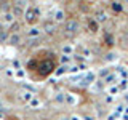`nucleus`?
<instances>
[{
  "mask_svg": "<svg viewBox=\"0 0 128 120\" xmlns=\"http://www.w3.org/2000/svg\"><path fill=\"white\" fill-rule=\"evenodd\" d=\"M27 69L37 70L40 77H48L50 74L54 72L56 61H53V59H50V58H45V59H42V62H37L35 59H32V61L27 62Z\"/></svg>",
  "mask_w": 128,
  "mask_h": 120,
  "instance_id": "nucleus-1",
  "label": "nucleus"
},
{
  "mask_svg": "<svg viewBox=\"0 0 128 120\" xmlns=\"http://www.w3.org/2000/svg\"><path fill=\"white\" fill-rule=\"evenodd\" d=\"M22 18H24V22H26L27 26H34V24H37L38 19H40L38 8L37 6H27L26 10H24Z\"/></svg>",
  "mask_w": 128,
  "mask_h": 120,
  "instance_id": "nucleus-2",
  "label": "nucleus"
},
{
  "mask_svg": "<svg viewBox=\"0 0 128 120\" xmlns=\"http://www.w3.org/2000/svg\"><path fill=\"white\" fill-rule=\"evenodd\" d=\"M64 30H66L67 35H75L80 32V22L77 19L70 18V19H66V22H64Z\"/></svg>",
  "mask_w": 128,
  "mask_h": 120,
  "instance_id": "nucleus-3",
  "label": "nucleus"
},
{
  "mask_svg": "<svg viewBox=\"0 0 128 120\" xmlns=\"http://www.w3.org/2000/svg\"><path fill=\"white\" fill-rule=\"evenodd\" d=\"M42 30L46 32V34H53V32L56 30L54 19H45V21H43V26H42Z\"/></svg>",
  "mask_w": 128,
  "mask_h": 120,
  "instance_id": "nucleus-4",
  "label": "nucleus"
},
{
  "mask_svg": "<svg viewBox=\"0 0 128 120\" xmlns=\"http://www.w3.org/2000/svg\"><path fill=\"white\" fill-rule=\"evenodd\" d=\"M102 40H104V45H106L107 48H112V46L115 45V35L110 34V32H104Z\"/></svg>",
  "mask_w": 128,
  "mask_h": 120,
  "instance_id": "nucleus-5",
  "label": "nucleus"
},
{
  "mask_svg": "<svg viewBox=\"0 0 128 120\" xmlns=\"http://www.w3.org/2000/svg\"><path fill=\"white\" fill-rule=\"evenodd\" d=\"M86 26H88V30H90L91 34H96V32L99 30V26H101V24H99L98 21H96L94 18H88V22H86Z\"/></svg>",
  "mask_w": 128,
  "mask_h": 120,
  "instance_id": "nucleus-6",
  "label": "nucleus"
},
{
  "mask_svg": "<svg viewBox=\"0 0 128 120\" xmlns=\"http://www.w3.org/2000/svg\"><path fill=\"white\" fill-rule=\"evenodd\" d=\"M93 18H94V19H96V21H98L99 24H102V22H107L109 16L106 14V11H104V10H98V11L94 13V16H93Z\"/></svg>",
  "mask_w": 128,
  "mask_h": 120,
  "instance_id": "nucleus-7",
  "label": "nucleus"
},
{
  "mask_svg": "<svg viewBox=\"0 0 128 120\" xmlns=\"http://www.w3.org/2000/svg\"><path fill=\"white\" fill-rule=\"evenodd\" d=\"M53 19H54V22H66V11L64 10H56Z\"/></svg>",
  "mask_w": 128,
  "mask_h": 120,
  "instance_id": "nucleus-8",
  "label": "nucleus"
},
{
  "mask_svg": "<svg viewBox=\"0 0 128 120\" xmlns=\"http://www.w3.org/2000/svg\"><path fill=\"white\" fill-rule=\"evenodd\" d=\"M110 10L114 11V13H122V11H123V5H122V2L112 0V2H110Z\"/></svg>",
  "mask_w": 128,
  "mask_h": 120,
  "instance_id": "nucleus-9",
  "label": "nucleus"
},
{
  "mask_svg": "<svg viewBox=\"0 0 128 120\" xmlns=\"http://www.w3.org/2000/svg\"><path fill=\"white\" fill-rule=\"evenodd\" d=\"M16 19V16L13 14V11H5L3 13V22H8V24H13Z\"/></svg>",
  "mask_w": 128,
  "mask_h": 120,
  "instance_id": "nucleus-10",
  "label": "nucleus"
},
{
  "mask_svg": "<svg viewBox=\"0 0 128 120\" xmlns=\"http://www.w3.org/2000/svg\"><path fill=\"white\" fill-rule=\"evenodd\" d=\"M8 43H11V45H19L21 43V35L19 34H10V38H8Z\"/></svg>",
  "mask_w": 128,
  "mask_h": 120,
  "instance_id": "nucleus-11",
  "label": "nucleus"
},
{
  "mask_svg": "<svg viewBox=\"0 0 128 120\" xmlns=\"http://www.w3.org/2000/svg\"><path fill=\"white\" fill-rule=\"evenodd\" d=\"M42 29H37V27H32V29L27 30V35H29V38H37L40 34H42Z\"/></svg>",
  "mask_w": 128,
  "mask_h": 120,
  "instance_id": "nucleus-12",
  "label": "nucleus"
},
{
  "mask_svg": "<svg viewBox=\"0 0 128 120\" xmlns=\"http://www.w3.org/2000/svg\"><path fill=\"white\" fill-rule=\"evenodd\" d=\"M8 38H10V32H8V30H2V32H0V43H2V42H8Z\"/></svg>",
  "mask_w": 128,
  "mask_h": 120,
  "instance_id": "nucleus-13",
  "label": "nucleus"
},
{
  "mask_svg": "<svg viewBox=\"0 0 128 120\" xmlns=\"http://www.w3.org/2000/svg\"><path fill=\"white\" fill-rule=\"evenodd\" d=\"M72 50H74V48H72L70 45H64V46H62V53H64V54H70Z\"/></svg>",
  "mask_w": 128,
  "mask_h": 120,
  "instance_id": "nucleus-14",
  "label": "nucleus"
},
{
  "mask_svg": "<svg viewBox=\"0 0 128 120\" xmlns=\"http://www.w3.org/2000/svg\"><path fill=\"white\" fill-rule=\"evenodd\" d=\"M29 104H30V106H32V107H37V106H38V104H40V102H38V99H34V98H32V99H30V101H29Z\"/></svg>",
  "mask_w": 128,
  "mask_h": 120,
  "instance_id": "nucleus-15",
  "label": "nucleus"
},
{
  "mask_svg": "<svg viewBox=\"0 0 128 120\" xmlns=\"http://www.w3.org/2000/svg\"><path fill=\"white\" fill-rule=\"evenodd\" d=\"M54 101H58V102H61V101H64V96H62V93H58V94H56Z\"/></svg>",
  "mask_w": 128,
  "mask_h": 120,
  "instance_id": "nucleus-16",
  "label": "nucleus"
},
{
  "mask_svg": "<svg viewBox=\"0 0 128 120\" xmlns=\"http://www.w3.org/2000/svg\"><path fill=\"white\" fill-rule=\"evenodd\" d=\"M22 98L26 99V101H30V99H32V94H30V93H24V96H22Z\"/></svg>",
  "mask_w": 128,
  "mask_h": 120,
  "instance_id": "nucleus-17",
  "label": "nucleus"
},
{
  "mask_svg": "<svg viewBox=\"0 0 128 120\" xmlns=\"http://www.w3.org/2000/svg\"><path fill=\"white\" fill-rule=\"evenodd\" d=\"M115 77H114V75H107V78H106V82L107 83H110V80H114Z\"/></svg>",
  "mask_w": 128,
  "mask_h": 120,
  "instance_id": "nucleus-18",
  "label": "nucleus"
},
{
  "mask_svg": "<svg viewBox=\"0 0 128 120\" xmlns=\"http://www.w3.org/2000/svg\"><path fill=\"white\" fill-rule=\"evenodd\" d=\"M2 30H5V29H3V22L0 21V32H2Z\"/></svg>",
  "mask_w": 128,
  "mask_h": 120,
  "instance_id": "nucleus-19",
  "label": "nucleus"
},
{
  "mask_svg": "<svg viewBox=\"0 0 128 120\" xmlns=\"http://www.w3.org/2000/svg\"><path fill=\"white\" fill-rule=\"evenodd\" d=\"M70 120H80L78 117H70Z\"/></svg>",
  "mask_w": 128,
  "mask_h": 120,
  "instance_id": "nucleus-20",
  "label": "nucleus"
},
{
  "mask_svg": "<svg viewBox=\"0 0 128 120\" xmlns=\"http://www.w3.org/2000/svg\"><path fill=\"white\" fill-rule=\"evenodd\" d=\"M125 120H128V117H125Z\"/></svg>",
  "mask_w": 128,
  "mask_h": 120,
  "instance_id": "nucleus-21",
  "label": "nucleus"
}]
</instances>
